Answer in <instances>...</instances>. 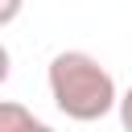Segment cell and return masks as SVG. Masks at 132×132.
Here are the masks:
<instances>
[{"mask_svg":"<svg viewBox=\"0 0 132 132\" xmlns=\"http://www.w3.org/2000/svg\"><path fill=\"white\" fill-rule=\"evenodd\" d=\"M120 124H124V128L132 132V87H128V91L120 95Z\"/></svg>","mask_w":132,"mask_h":132,"instance_id":"obj_4","label":"cell"},{"mask_svg":"<svg viewBox=\"0 0 132 132\" xmlns=\"http://www.w3.org/2000/svg\"><path fill=\"white\" fill-rule=\"evenodd\" d=\"M21 8H25V0H0V29L12 25V21L21 16Z\"/></svg>","mask_w":132,"mask_h":132,"instance_id":"obj_3","label":"cell"},{"mask_svg":"<svg viewBox=\"0 0 132 132\" xmlns=\"http://www.w3.org/2000/svg\"><path fill=\"white\" fill-rule=\"evenodd\" d=\"M0 132H45V120L33 116L25 103L4 99V103H0Z\"/></svg>","mask_w":132,"mask_h":132,"instance_id":"obj_2","label":"cell"},{"mask_svg":"<svg viewBox=\"0 0 132 132\" xmlns=\"http://www.w3.org/2000/svg\"><path fill=\"white\" fill-rule=\"evenodd\" d=\"M45 82H50V99L54 107L66 116V120H78V124H95L103 120L111 107H120V91H116V78L111 70L82 54V50H62L54 54L50 70H45Z\"/></svg>","mask_w":132,"mask_h":132,"instance_id":"obj_1","label":"cell"},{"mask_svg":"<svg viewBox=\"0 0 132 132\" xmlns=\"http://www.w3.org/2000/svg\"><path fill=\"white\" fill-rule=\"evenodd\" d=\"M8 74H12V54H8V45L0 41V87L8 82Z\"/></svg>","mask_w":132,"mask_h":132,"instance_id":"obj_5","label":"cell"}]
</instances>
